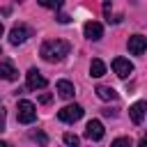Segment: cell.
<instances>
[{
  "mask_svg": "<svg viewBox=\"0 0 147 147\" xmlns=\"http://www.w3.org/2000/svg\"><path fill=\"white\" fill-rule=\"evenodd\" d=\"M69 51H71V46L64 39H48L41 44V57L46 62H62L69 55Z\"/></svg>",
  "mask_w": 147,
  "mask_h": 147,
  "instance_id": "1",
  "label": "cell"
},
{
  "mask_svg": "<svg viewBox=\"0 0 147 147\" xmlns=\"http://www.w3.org/2000/svg\"><path fill=\"white\" fill-rule=\"evenodd\" d=\"M16 119H18L21 124H32V122L37 119V106H34L32 101H28V99L18 101V108H16Z\"/></svg>",
  "mask_w": 147,
  "mask_h": 147,
  "instance_id": "2",
  "label": "cell"
},
{
  "mask_svg": "<svg viewBox=\"0 0 147 147\" xmlns=\"http://www.w3.org/2000/svg\"><path fill=\"white\" fill-rule=\"evenodd\" d=\"M83 106H78V103H71V106H64L60 113H57V117H60V122H67V124H74V122H78L80 117H83Z\"/></svg>",
  "mask_w": 147,
  "mask_h": 147,
  "instance_id": "3",
  "label": "cell"
},
{
  "mask_svg": "<svg viewBox=\"0 0 147 147\" xmlns=\"http://www.w3.org/2000/svg\"><path fill=\"white\" fill-rule=\"evenodd\" d=\"M28 37H32V30H30L28 25L18 23V25H14L11 32H9V44H11V46H18V44H23Z\"/></svg>",
  "mask_w": 147,
  "mask_h": 147,
  "instance_id": "4",
  "label": "cell"
},
{
  "mask_svg": "<svg viewBox=\"0 0 147 147\" xmlns=\"http://www.w3.org/2000/svg\"><path fill=\"white\" fill-rule=\"evenodd\" d=\"M25 80H28V90H44V87L48 85V80H46L37 69H30V71L25 74Z\"/></svg>",
  "mask_w": 147,
  "mask_h": 147,
  "instance_id": "5",
  "label": "cell"
},
{
  "mask_svg": "<svg viewBox=\"0 0 147 147\" xmlns=\"http://www.w3.org/2000/svg\"><path fill=\"white\" fill-rule=\"evenodd\" d=\"M103 124L99 122V119H90L87 122V126H85V138H90V140H101L103 138Z\"/></svg>",
  "mask_w": 147,
  "mask_h": 147,
  "instance_id": "6",
  "label": "cell"
},
{
  "mask_svg": "<svg viewBox=\"0 0 147 147\" xmlns=\"http://www.w3.org/2000/svg\"><path fill=\"white\" fill-rule=\"evenodd\" d=\"M83 32H85V37H87V39L99 41V39L103 37V25H101V23H96V21H87V23H85V28H83Z\"/></svg>",
  "mask_w": 147,
  "mask_h": 147,
  "instance_id": "7",
  "label": "cell"
},
{
  "mask_svg": "<svg viewBox=\"0 0 147 147\" xmlns=\"http://www.w3.org/2000/svg\"><path fill=\"white\" fill-rule=\"evenodd\" d=\"M145 48H147V39H145L142 34L129 37V53H131V55H142Z\"/></svg>",
  "mask_w": 147,
  "mask_h": 147,
  "instance_id": "8",
  "label": "cell"
},
{
  "mask_svg": "<svg viewBox=\"0 0 147 147\" xmlns=\"http://www.w3.org/2000/svg\"><path fill=\"white\" fill-rule=\"evenodd\" d=\"M113 71H115L119 78H126V76L133 71V64H131L126 57H115V60H113Z\"/></svg>",
  "mask_w": 147,
  "mask_h": 147,
  "instance_id": "9",
  "label": "cell"
},
{
  "mask_svg": "<svg viewBox=\"0 0 147 147\" xmlns=\"http://www.w3.org/2000/svg\"><path fill=\"white\" fill-rule=\"evenodd\" d=\"M145 101H136L131 108H129V115H131V122L133 124H142V119H145Z\"/></svg>",
  "mask_w": 147,
  "mask_h": 147,
  "instance_id": "10",
  "label": "cell"
},
{
  "mask_svg": "<svg viewBox=\"0 0 147 147\" xmlns=\"http://www.w3.org/2000/svg\"><path fill=\"white\" fill-rule=\"evenodd\" d=\"M55 90H57V94H60L62 99H71V96L76 94V90H74V83H69V80H57Z\"/></svg>",
  "mask_w": 147,
  "mask_h": 147,
  "instance_id": "11",
  "label": "cell"
},
{
  "mask_svg": "<svg viewBox=\"0 0 147 147\" xmlns=\"http://www.w3.org/2000/svg\"><path fill=\"white\" fill-rule=\"evenodd\" d=\"M0 78H5V80H16L18 78V71L14 69L11 62H0Z\"/></svg>",
  "mask_w": 147,
  "mask_h": 147,
  "instance_id": "12",
  "label": "cell"
},
{
  "mask_svg": "<svg viewBox=\"0 0 147 147\" xmlns=\"http://www.w3.org/2000/svg\"><path fill=\"white\" fill-rule=\"evenodd\" d=\"M96 96L99 99H103V101H115L117 99V92L113 90V87H108V85H96Z\"/></svg>",
  "mask_w": 147,
  "mask_h": 147,
  "instance_id": "13",
  "label": "cell"
},
{
  "mask_svg": "<svg viewBox=\"0 0 147 147\" xmlns=\"http://www.w3.org/2000/svg\"><path fill=\"white\" fill-rule=\"evenodd\" d=\"M106 74V64L101 62V60H92V64H90V76L92 78H101Z\"/></svg>",
  "mask_w": 147,
  "mask_h": 147,
  "instance_id": "14",
  "label": "cell"
},
{
  "mask_svg": "<svg viewBox=\"0 0 147 147\" xmlns=\"http://www.w3.org/2000/svg\"><path fill=\"white\" fill-rule=\"evenodd\" d=\"M41 7H46V9H60L62 5H64V0H37Z\"/></svg>",
  "mask_w": 147,
  "mask_h": 147,
  "instance_id": "15",
  "label": "cell"
},
{
  "mask_svg": "<svg viewBox=\"0 0 147 147\" xmlns=\"http://www.w3.org/2000/svg\"><path fill=\"white\" fill-rule=\"evenodd\" d=\"M62 140H64L67 145H78V140H80V138H78L76 133H64V138H62Z\"/></svg>",
  "mask_w": 147,
  "mask_h": 147,
  "instance_id": "16",
  "label": "cell"
},
{
  "mask_svg": "<svg viewBox=\"0 0 147 147\" xmlns=\"http://www.w3.org/2000/svg\"><path fill=\"white\" fill-rule=\"evenodd\" d=\"M113 145H115V147H119V145H131V140H129V138H117V140H113Z\"/></svg>",
  "mask_w": 147,
  "mask_h": 147,
  "instance_id": "17",
  "label": "cell"
},
{
  "mask_svg": "<svg viewBox=\"0 0 147 147\" xmlns=\"http://www.w3.org/2000/svg\"><path fill=\"white\" fill-rule=\"evenodd\" d=\"M5 124H7V117H5V110H0V131H5Z\"/></svg>",
  "mask_w": 147,
  "mask_h": 147,
  "instance_id": "18",
  "label": "cell"
},
{
  "mask_svg": "<svg viewBox=\"0 0 147 147\" xmlns=\"http://www.w3.org/2000/svg\"><path fill=\"white\" fill-rule=\"evenodd\" d=\"M51 99H53L51 94H41V96H39V103H51Z\"/></svg>",
  "mask_w": 147,
  "mask_h": 147,
  "instance_id": "19",
  "label": "cell"
},
{
  "mask_svg": "<svg viewBox=\"0 0 147 147\" xmlns=\"http://www.w3.org/2000/svg\"><path fill=\"white\" fill-rule=\"evenodd\" d=\"M32 138H34V140H39V142H46V140H48L44 133H32Z\"/></svg>",
  "mask_w": 147,
  "mask_h": 147,
  "instance_id": "20",
  "label": "cell"
},
{
  "mask_svg": "<svg viewBox=\"0 0 147 147\" xmlns=\"http://www.w3.org/2000/svg\"><path fill=\"white\" fill-rule=\"evenodd\" d=\"M69 21H71V18H69L67 14H60V16H57V23H69Z\"/></svg>",
  "mask_w": 147,
  "mask_h": 147,
  "instance_id": "21",
  "label": "cell"
},
{
  "mask_svg": "<svg viewBox=\"0 0 147 147\" xmlns=\"http://www.w3.org/2000/svg\"><path fill=\"white\" fill-rule=\"evenodd\" d=\"M2 32H5V28H2V23H0V37H2Z\"/></svg>",
  "mask_w": 147,
  "mask_h": 147,
  "instance_id": "22",
  "label": "cell"
},
{
  "mask_svg": "<svg viewBox=\"0 0 147 147\" xmlns=\"http://www.w3.org/2000/svg\"><path fill=\"white\" fill-rule=\"evenodd\" d=\"M0 55H2V51H0Z\"/></svg>",
  "mask_w": 147,
  "mask_h": 147,
  "instance_id": "23",
  "label": "cell"
}]
</instances>
